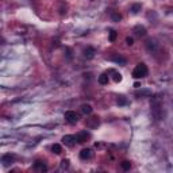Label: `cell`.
<instances>
[{"label": "cell", "mask_w": 173, "mask_h": 173, "mask_svg": "<svg viewBox=\"0 0 173 173\" xmlns=\"http://www.w3.org/2000/svg\"><path fill=\"white\" fill-rule=\"evenodd\" d=\"M149 73V69H148V66L145 65L143 62H141L138 64L135 68H134V70H133V77L134 79H143V77H146Z\"/></svg>", "instance_id": "1"}, {"label": "cell", "mask_w": 173, "mask_h": 173, "mask_svg": "<svg viewBox=\"0 0 173 173\" xmlns=\"http://www.w3.org/2000/svg\"><path fill=\"white\" fill-rule=\"evenodd\" d=\"M161 107H162V106H161L160 100H158L157 98H154L153 102H152V114H153V116L156 118L157 120L161 119V111H162Z\"/></svg>", "instance_id": "2"}, {"label": "cell", "mask_w": 173, "mask_h": 173, "mask_svg": "<svg viewBox=\"0 0 173 173\" xmlns=\"http://www.w3.org/2000/svg\"><path fill=\"white\" fill-rule=\"evenodd\" d=\"M64 118H65V120L69 125H76L77 122H79V119H80L79 114H76L75 111H66L65 115H64Z\"/></svg>", "instance_id": "3"}, {"label": "cell", "mask_w": 173, "mask_h": 173, "mask_svg": "<svg viewBox=\"0 0 173 173\" xmlns=\"http://www.w3.org/2000/svg\"><path fill=\"white\" fill-rule=\"evenodd\" d=\"M99 125H100V119L98 116H91L85 120V126L88 127V129H96Z\"/></svg>", "instance_id": "4"}, {"label": "cell", "mask_w": 173, "mask_h": 173, "mask_svg": "<svg viewBox=\"0 0 173 173\" xmlns=\"http://www.w3.org/2000/svg\"><path fill=\"white\" fill-rule=\"evenodd\" d=\"M77 142V139H76V135H64L62 137V143L65 145V146H75Z\"/></svg>", "instance_id": "5"}, {"label": "cell", "mask_w": 173, "mask_h": 173, "mask_svg": "<svg viewBox=\"0 0 173 173\" xmlns=\"http://www.w3.org/2000/svg\"><path fill=\"white\" fill-rule=\"evenodd\" d=\"M91 138V134L88 131H80L79 134H76V139H77V143H84L87 142Z\"/></svg>", "instance_id": "6"}, {"label": "cell", "mask_w": 173, "mask_h": 173, "mask_svg": "<svg viewBox=\"0 0 173 173\" xmlns=\"http://www.w3.org/2000/svg\"><path fill=\"white\" fill-rule=\"evenodd\" d=\"M34 170H37V172H47V166H46V164H45L43 161H35L34 162Z\"/></svg>", "instance_id": "7"}, {"label": "cell", "mask_w": 173, "mask_h": 173, "mask_svg": "<svg viewBox=\"0 0 173 173\" xmlns=\"http://www.w3.org/2000/svg\"><path fill=\"white\" fill-rule=\"evenodd\" d=\"M92 154H93L92 150L87 148V149H83V150L80 152V158H81V160H84V161L91 160V158H92Z\"/></svg>", "instance_id": "8"}, {"label": "cell", "mask_w": 173, "mask_h": 173, "mask_svg": "<svg viewBox=\"0 0 173 173\" xmlns=\"http://www.w3.org/2000/svg\"><path fill=\"white\" fill-rule=\"evenodd\" d=\"M84 57L87 58V60H92V58L95 57V53H96V52H95V49L93 47H91V46H88V47H87V49H84Z\"/></svg>", "instance_id": "9"}, {"label": "cell", "mask_w": 173, "mask_h": 173, "mask_svg": "<svg viewBox=\"0 0 173 173\" xmlns=\"http://www.w3.org/2000/svg\"><path fill=\"white\" fill-rule=\"evenodd\" d=\"M108 80H110V77H108V72H104V73H102L98 77V81H99L100 85H107Z\"/></svg>", "instance_id": "10"}, {"label": "cell", "mask_w": 173, "mask_h": 173, "mask_svg": "<svg viewBox=\"0 0 173 173\" xmlns=\"http://www.w3.org/2000/svg\"><path fill=\"white\" fill-rule=\"evenodd\" d=\"M134 34L137 37H143V35L146 34V29H145L143 26H137V27H134Z\"/></svg>", "instance_id": "11"}, {"label": "cell", "mask_w": 173, "mask_h": 173, "mask_svg": "<svg viewBox=\"0 0 173 173\" xmlns=\"http://www.w3.org/2000/svg\"><path fill=\"white\" fill-rule=\"evenodd\" d=\"M81 112L85 114V115H89V114L92 112V107H91L89 104H83V106H81Z\"/></svg>", "instance_id": "12"}, {"label": "cell", "mask_w": 173, "mask_h": 173, "mask_svg": "<svg viewBox=\"0 0 173 173\" xmlns=\"http://www.w3.org/2000/svg\"><path fill=\"white\" fill-rule=\"evenodd\" d=\"M52 152H53L54 154H61V153H62V148H61V145L54 143L53 146H52Z\"/></svg>", "instance_id": "13"}, {"label": "cell", "mask_w": 173, "mask_h": 173, "mask_svg": "<svg viewBox=\"0 0 173 173\" xmlns=\"http://www.w3.org/2000/svg\"><path fill=\"white\" fill-rule=\"evenodd\" d=\"M110 72L114 75V76H112L114 81H115V83H120V81H122V75L118 73V72H115V70H110Z\"/></svg>", "instance_id": "14"}, {"label": "cell", "mask_w": 173, "mask_h": 173, "mask_svg": "<svg viewBox=\"0 0 173 173\" xmlns=\"http://www.w3.org/2000/svg\"><path fill=\"white\" fill-rule=\"evenodd\" d=\"M14 160V156H11V154H6V156H3V158H2V161H3V164H4V165H7V161H12Z\"/></svg>", "instance_id": "15"}, {"label": "cell", "mask_w": 173, "mask_h": 173, "mask_svg": "<svg viewBox=\"0 0 173 173\" xmlns=\"http://www.w3.org/2000/svg\"><path fill=\"white\" fill-rule=\"evenodd\" d=\"M112 60L115 61V62H120V64H126V60L123 57H120V56H118V54H115V56H112Z\"/></svg>", "instance_id": "16"}, {"label": "cell", "mask_w": 173, "mask_h": 173, "mask_svg": "<svg viewBox=\"0 0 173 173\" xmlns=\"http://www.w3.org/2000/svg\"><path fill=\"white\" fill-rule=\"evenodd\" d=\"M141 10H142V6H141V4H134V6L131 7V12L133 14H138Z\"/></svg>", "instance_id": "17"}, {"label": "cell", "mask_w": 173, "mask_h": 173, "mask_svg": "<svg viewBox=\"0 0 173 173\" xmlns=\"http://www.w3.org/2000/svg\"><path fill=\"white\" fill-rule=\"evenodd\" d=\"M120 166H122V169H125V170H129L130 168H131V162L130 161H123L120 164Z\"/></svg>", "instance_id": "18"}, {"label": "cell", "mask_w": 173, "mask_h": 173, "mask_svg": "<svg viewBox=\"0 0 173 173\" xmlns=\"http://www.w3.org/2000/svg\"><path fill=\"white\" fill-rule=\"evenodd\" d=\"M116 35H118V33L115 30H110V37H108V39H110L111 42H114V41L116 39Z\"/></svg>", "instance_id": "19"}, {"label": "cell", "mask_w": 173, "mask_h": 173, "mask_svg": "<svg viewBox=\"0 0 173 173\" xmlns=\"http://www.w3.org/2000/svg\"><path fill=\"white\" fill-rule=\"evenodd\" d=\"M61 168L62 169H68V168H69V160H66V158L65 160H62L61 161Z\"/></svg>", "instance_id": "20"}, {"label": "cell", "mask_w": 173, "mask_h": 173, "mask_svg": "<svg viewBox=\"0 0 173 173\" xmlns=\"http://www.w3.org/2000/svg\"><path fill=\"white\" fill-rule=\"evenodd\" d=\"M112 19L116 20V22H119V20L122 19V16L119 15V14H112Z\"/></svg>", "instance_id": "21"}, {"label": "cell", "mask_w": 173, "mask_h": 173, "mask_svg": "<svg viewBox=\"0 0 173 173\" xmlns=\"http://www.w3.org/2000/svg\"><path fill=\"white\" fill-rule=\"evenodd\" d=\"M126 103V100L123 96H120V99H118V104H125Z\"/></svg>", "instance_id": "22"}, {"label": "cell", "mask_w": 173, "mask_h": 173, "mask_svg": "<svg viewBox=\"0 0 173 173\" xmlns=\"http://www.w3.org/2000/svg\"><path fill=\"white\" fill-rule=\"evenodd\" d=\"M126 42H127V45H133V38H126Z\"/></svg>", "instance_id": "23"}]
</instances>
